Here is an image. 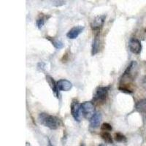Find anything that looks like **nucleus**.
<instances>
[{"label":"nucleus","mask_w":146,"mask_h":146,"mask_svg":"<svg viewBox=\"0 0 146 146\" xmlns=\"http://www.w3.org/2000/svg\"><path fill=\"white\" fill-rule=\"evenodd\" d=\"M39 122L43 126L49 128L50 129H57L61 124L62 121L58 117L46 113H40L38 116Z\"/></svg>","instance_id":"nucleus-1"},{"label":"nucleus","mask_w":146,"mask_h":146,"mask_svg":"<svg viewBox=\"0 0 146 146\" xmlns=\"http://www.w3.org/2000/svg\"><path fill=\"white\" fill-rule=\"evenodd\" d=\"M110 86H99L96 88L94 94L93 100L96 102H105L108 99Z\"/></svg>","instance_id":"nucleus-2"},{"label":"nucleus","mask_w":146,"mask_h":146,"mask_svg":"<svg viewBox=\"0 0 146 146\" xmlns=\"http://www.w3.org/2000/svg\"><path fill=\"white\" fill-rule=\"evenodd\" d=\"M137 72V63L135 61H132L123 72L121 80L123 81L125 79L133 80L134 78L136 76Z\"/></svg>","instance_id":"nucleus-3"},{"label":"nucleus","mask_w":146,"mask_h":146,"mask_svg":"<svg viewBox=\"0 0 146 146\" xmlns=\"http://www.w3.org/2000/svg\"><path fill=\"white\" fill-rule=\"evenodd\" d=\"M70 109H71V114L74 119L78 122L81 121L83 115V111H82L81 105L80 103L78 101H72V102L71 103Z\"/></svg>","instance_id":"nucleus-4"},{"label":"nucleus","mask_w":146,"mask_h":146,"mask_svg":"<svg viewBox=\"0 0 146 146\" xmlns=\"http://www.w3.org/2000/svg\"><path fill=\"white\" fill-rule=\"evenodd\" d=\"M83 115L86 119L90 120L95 114V108L91 102H84L81 104Z\"/></svg>","instance_id":"nucleus-5"},{"label":"nucleus","mask_w":146,"mask_h":146,"mask_svg":"<svg viewBox=\"0 0 146 146\" xmlns=\"http://www.w3.org/2000/svg\"><path fill=\"white\" fill-rule=\"evenodd\" d=\"M105 19H106V15H100L95 17L91 21V27L94 32H96V34L99 33L100 30L102 29L103 26L105 24Z\"/></svg>","instance_id":"nucleus-6"},{"label":"nucleus","mask_w":146,"mask_h":146,"mask_svg":"<svg viewBox=\"0 0 146 146\" xmlns=\"http://www.w3.org/2000/svg\"><path fill=\"white\" fill-rule=\"evenodd\" d=\"M129 47L130 51L135 54H139L142 50L141 42L136 38H131L130 40Z\"/></svg>","instance_id":"nucleus-7"},{"label":"nucleus","mask_w":146,"mask_h":146,"mask_svg":"<svg viewBox=\"0 0 146 146\" xmlns=\"http://www.w3.org/2000/svg\"><path fill=\"white\" fill-rule=\"evenodd\" d=\"M84 29L85 27H83V26H75V27H72V28L67 32L66 36H67L69 39H71V40L76 39L77 37L83 32Z\"/></svg>","instance_id":"nucleus-8"},{"label":"nucleus","mask_w":146,"mask_h":146,"mask_svg":"<svg viewBox=\"0 0 146 146\" xmlns=\"http://www.w3.org/2000/svg\"><path fill=\"white\" fill-rule=\"evenodd\" d=\"M58 89L62 91H69L72 88V83L66 79H61L57 81Z\"/></svg>","instance_id":"nucleus-9"},{"label":"nucleus","mask_w":146,"mask_h":146,"mask_svg":"<svg viewBox=\"0 0 146 146\" xmlns=\"http://www.w3.org/2000/svg\"><path fill=\"white\" fill-rule=\"evenodd\" d=\"M46 80L50 86V88H51L53 93L54 94L55 96L58 98L59 97V90L58 89V86H57V82L55 81V80L50 75H47L46 76Z\"/></svg>","instance_id":"nucleus-10"},{"label":"nucleus","mask_w":146,"mask_h":146,"mask_svg":"<svg viewBox=\"0 0 146 146\" xmlns=\"http://www.w3.org/2000/svg\"><path fill=\"white\" fill-rule=\"evenodd\" d=\"M102 114L99 112L97 113H95V114L94 115L92 118L89 120L90 121V127L92 128V129H96V128H98L100 126V123L102 121Z\"/></svg>","instance_id":"nucleus-11"},{"label":"nucleus","mask_w":146,"mask_h":146,"mask_svg":"<svg viewBox=\"0 0 146 146\" xmlns=\"http://www.w3.org/2000/svg\"><path fill=\"white\" fill-rule=\"evenodd\" d=\"M100 37H99V33L96 34L94 36V38L92 42V47H91V55L95 56L96 53H98L100 51Z\"/></svg>","instance_id":"nucleus-12"},{"label":"nucleus","mask_w":146,"mask_h":146,"mask_svg":"<svg viewBox=\"0 0 146 146\" xmlns=\"http://www.w3.org/2000/svg\"><path fill=\"white\" fill-rule=\"evenodd\" d=\"M50 18V15H46V14H43V13H41L39 15L38 18L36 19V27H38V29H41L43 26L45 25V22Z\"/></svg>","instance_id":"nucleus-13"},{"label":"nucleus","mask_w":146,"mask_h":146,"mask_svg":"<svg viewBox=\"0 0 146 146\" xmlns=\"http://www.w3.org/2000/svg\"><path fill=\"white\" fill-rule=\"evenodd\" d=\"M100 137L105 143H108V144H113V137H112L111 135L108 131H101L100 132Z\"/></svg>","instance_id":"nucleus-14"},{"label":"nucleus","mask_w":146,"mask_h":146,"mask_svg":"<svg viewBox=\"0 0 146 146\" xmlns=\"http://www.w3.org/2000/svg\"><path fill=\"white\" fill-rule=\"evenodd\" d=\"M46 38L48 39L49 41L51 42L52 45H53L55 48H56V49H58V50L62 49V48H63L64 46L63 42H62V41H60V40H56V39H54L53 38V37H50V36H47Z\"/></svg>","instance_id":"nucleus-15"},{"label":"nucleus","mask_w":146,"mask_h":146,"mask_svg":"<svg viewBox=\"0 0 146 146\" xmlns=\"http://www.w3.org/2000/svg\"><path fill=\"white\" fill-rule=\"evenodd\" d=\"M136 109L139 113H146V100H142L136 105Z\"/></svg>","instance_id":"nucleus-16"},{"label":"nucleus","mask_w":146,"mask_h":146,"mask_svg":"<svg viewBox=\"0 0 146 146\" xmlns=\"http://www.w3.org/2000/svg\"><path fill=\"white\" fill-rule=\"evenodd\" d=\"M114 139L118 143H126V136L121 132L115 133Z\"/></svg>","instance_id":"nucleus-17"},{"label":"nucleus","mask_w":146,"mask_h":146,"mask_svg":"<svg viewBox=\"0 0 146 146\" xmlns=\"http://www.w3.org/2000/svg\"><path fill=\"white\" fill-rule=\"evenodd\" d=\"M118 89L121 91H122V92H124V93L126 94H131L133 92L132 90L125 84H121L119 86V88H118Z\"/></svg>","instance_id":"nucleus-18"},{"label":"nucleus","mask_w":146,"mask_h":146,"mask_svg":"<svg viewBox=\"0 0 146 146\" xmlns=\"http://www.w3.org/2000/svg\"><path fill=\"white\" fill-rule=\"evenodd\" d=\"M100 129H101L102 131H108V132L111 131L112 130H113L112 126L108 123H103L102 124Z\"/></svg>","instance_id":"nucleus-19"},{"label":"nucleus","mask_w":146,"mask_h":146,"mask_svg":"<svg viewBox=\"0 0 146 146\" xmlns=\"http://www.w3.org/2000/svg\"><path fill=\"white\" fill-rule=\"evenodd\" d=\"M45 63H43V62H40V63L38 64V65H37V66H38L39 69L42 70L44 69V67H45Z\"/></svg>","instance_id":"nucleus-20"},{"label":"nucleus","mask_w":146,"mask_h":146,"mask_svg":"<svg viewBox=\"0 0 146 146\" xmlns=\"http://www.w3.org/2000/svg\"><path fill=\"white\" fill-rule=\"evenodd\" d=\"M48 146H53V144H52V143H51V142H50V140H49V139H48Z\"/></svg>","instance_id":"nucleus-21"},{"label":"nucleus","mask_w":146,"mask_h":146,"mask_svg":"<svg viewBox=\"0 0 146 146\" xmlns=\"http://www.w3.org/2000/svg\"><path fill=\"white\" fill-rule=\"evenodd\" d=\"M26 146H31V145H30L29 143L27 142V143H26Z\"/></svg>","instance_id":"nucleus-22"},{"label":"nucleus","mask_w":146,"mask_h":146,"mask_svg":"<svg viewBox=\"0 0 146 146\" xmlns=\"http://www.w3.org/2000/svg\"><path fill=\"white\" fill-rule=\"evenodd\" d=\"M80 146H86V145H85L84 143H81V144H80Z\"/></svg>","instance_id":"nucleus-23"},{"label":"nucleus","mask_w":146,"mask_h":146,"mask_svg":"<svg viewBox=\"0 0 146 146\" xmlns=\"http://www.w3.org/2000/svg\"><path fill=\"white\" fill-rule=\"evenodd\" d=\"M98 146H105V144H100V145H99Z\"/></svg>","instance_id":"nucleus-24"},{"label":"nucleus","mask_w":146,"mask_h":146,"mask_svg":"<svg viewBox=\"0 0 146 146\" xmlns=\"http://www.w3.org/2000/svg\"><path fill=\"white\" fill-rule=\"evenodd\" d=\"M145 32H146V29H145Z\"/></svg>","instance_id":"nucleus-25"}]
</instances>
